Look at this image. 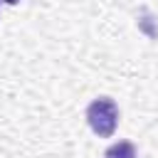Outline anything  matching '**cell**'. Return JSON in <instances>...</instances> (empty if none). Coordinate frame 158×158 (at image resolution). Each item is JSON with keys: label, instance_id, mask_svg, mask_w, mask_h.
<instances>
[{"label": "cell", "instance_id": "6da1fadb", "mask_svg": "<svg viewBox=\"0 0 158 158\" xmlns=\"http://www.w3.org/2000/svg\"><path fill=\"white\" fill-rule=\"evenodd\" d=\"M86 123L89 128L99 136V138H109L114 136L116 126H118V106L114 99L109 96H99L86 106Z\"/></svg>", "mask_w": 158, "mask_h": 158}, {"label": "cell", "instance_id": "7a4b0ae2", "mask_svg": "<svg viewBox=\"0 0 158 158\" xmlns=\"http://www.w3.org/2000/svg\"><path fill=\"white\" fill-rule=\"evenodd\" d=\"M104 158H136V146L131 141H118L106 148Z\"/></svg>", "mask_w": 158, "mask_h": 158}, {"label": "cell", "instance_id": "3957f363", "mask_svg": "<svg viewBox=\"0 0 158 158\" xmlns=\"http://www.w3.org/2000/svg\"><path fill=\"white\" fill-rule=\"evenodd\" d=\"M2 2H7V5H17L20 0H2Z\"/></svg>", "mask_w": 158, "mask_h": 158}]
</instances>
